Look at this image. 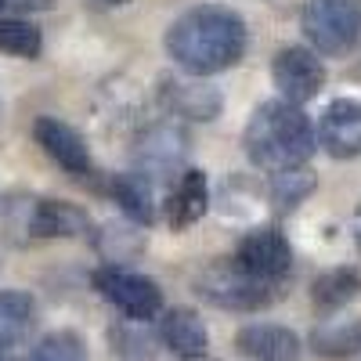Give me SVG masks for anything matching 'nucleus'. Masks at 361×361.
I'll return each mask as SVG.
<instances>
[{"mask_svg": "<svg viewBox=\"0 0 361 361\" xmlns=\"http://www.w3.org/2000/svg\"><path fill=\"white\" fill-rule=\"evenodd\" d=\"M25 361H90V357H87V343L80 340V333L58 329V333H47L33 350H29Z\"/></svg>", "mask_w": 361, "mask_h": 361, "instance_id": "obj_23", "label": "nucleus"}, {"mask_svg": "<svg viewBox=\"0 0 361 361\" xmlns=\"http://www.w3.org/2000/svg\"><path fill=\"white\" fill-rule=\"evenodd\" d=\"M311 350L322 357H350L361 350V318L322 322L311 333Z\"/></svg>", "mask_w": 361, "mask_h": 361, "instance_id": "obj_19", "label": "nucleus"}, {"mask_svg": "<svg viewBox=\"0 0 361 361\" xmlns=\"http://www.w3.org/2000/svg\"><path fill=\"white\" fill-rule=\"evenodd\" d=\"M90 4H94V8H127L130 0H90Z\"/></svg>", "mask_w": 361, "mask_h": 361, "instance_id": "obj_26", "label": "nucleus"}, {"mask_svg": "<svg viewBox=\"0 0 361 361\" xmlns=\"http://www.w3.org/2000/svg\"><path fill=\"white\" fill-rule=\"evenodd\" d=\"M148 322H130L123 318L119 325L109 329V343L112 354H119L123 361H152L156 357V336L145 329Z\"/></svg>", "mask_w": 361, "mask_h": 361, "instance_id": "obj_20", "label": "nucleus"}, {"mask_svg": "<svg viewBox=\"0 0 361 361\" xmlns=\"http://www.w3.org/2000/svg\"><path fill=\"white\" fill-rule=\"evenodd\" d=\"M300 29L314 54H347L361 37V11L354 0H307Z\"/></svg>", "mask_w": 361, "mask_h": 361, "instance_id": "obj_5", "label": "nucleus"}, {"mask_svg": "<svg viewBox=\"0 0 361 361\" xmlns=\"http://www.w3.org/2000/svg\"><path fill=\"white\" fill-rule=\"evenodd\" d=\"M185 134L170 123H159L152 127L145 137H141V148H137V159H141V173L152 177V173H166L180 163L185 156Z\"/></svg>", "mask_w": 361, "mask_h": 361, "instance_id": "obj_17", "label": "nucleus"}, {"mask_svg": "<svg viewBox=\"0 0 361 361\" xmlns=\"http://www.w3.org/2000/svg\"><path fill=\"white\" fill-rule=\"evenodd\" d=\"M357 293H361V271L347 267V264L322 271V275L311 282V300H314V307L322 314H333V311L347 307L350 300H357Z\"/></svg>", "mask_w": 361, "mask_h": 361, "instance_id": "obj_18", "label": "nucleus"}, {"mask_svg": "<svg viewBox=\"0 0 361 361\" xmlns=\"http://www.w3.org/2000/svg\"><path fill=\"white\" fill-rule=\"evenodd\" d=\"M314 141L333 159H357L361 156V102L357 98L329 102L318 119Z\"/></svg>", "mask_w": 361, "mask_h": 361, "instance_id": "obj_10", "label": "nucleus"}, {"mask_svg": "<svg viewBox=\"0 0 361 361\" xmlns=\"http://www.w3.org/2000/svg\"><path fill=\"white\" fill-rule=\"evenodd\" d=\"M90 282H94V289H98V296L105 300V304H112L130 322H152L163 311L159 282L141 275V271L123 267V264H102L94 275H90Z\"/></svg>", "mask_w": 361, "mask_h": 361, "instance_id": "obj_4", "label": "nucleus"}, {"mask_svg": "<svg viewBox=\"0 0 361 361\" xmlns=\"http://www.w3.org/2000/svg\"><path fill=\"white\" fill-rule=\"evenodd\" d=\"M192 286L206 304H214L221 311H235V314H257L282 296V286H271V282L250 275L235 257L209 260L195 275Z\"/></svg>", "mask_w": 361, "mask_h": 361, "instance_id": "obj_3", "label": "nucleus"}, {"mask_svg": "<svg viewBox=\"0 0 361 361\" xmlns=\"http://www.w3.org/2000/svg\"><path fill=\"white\" fill-rule=\"evenodd\" d=\"M33 137L44 148V156L51 163H58L69 177H90L94 173V159H90V148L80 137L76 127L62 123L58 116H40L33 123Z\"/></svg>", "mask_w": 361, "mask_h": 361, "instance_id": "obj_9", "label": "nucleus"}, {"mask_svg": "<svg viewBox=\"0 0 361 361\" xmlns=\"http://www.w3.org/2000/svg\"><path fill=\"white\" fill-rule=\"evenodd\" d=\"M209 206V180L199 166H188L185 173L177 177V185L170 192V202H166V221L173 231H188L192 224L202 221Z\"/></svg>", "mask_w": 361, "mask_h": 361, "instance_id": "obj_14", "label": "nucleus"}, {"mask_svg": "<svg viewBox=\"0 0 361 361\" xmlns=\"http://www.w3.org/2000/svg\"><path fill=\"white\" fill-rule=\"evenodd\" d=\"M0 361H18V354L8 350V347H0Z\"/></svg>", "mask_w": 361, "mask_h": 361, "instance_id": "obj_27", "label": "nucleus"}, {"mask_svg": "<svg viewBox=\"0 0 361 361\" xmlns=\"http://www.w3.org/2000/svg\"><path fill=\"white\" fill-rule=\"evenodd\" d=\"M180 361H209V357H180Z\"/></svg>", "mask_w": 361, "mask_h": 361, "instance_id": "obj_28", "label": "nucleus"}, {"mask_svg": "<svg viewBox=\"0 0 361 361\" xmlns=\"http://www.w3.org/2000/svg\"><path fill=\"white\" fill-rule=\"evenodd\" d=\"M0 51L15 58H40L44 37L33 22L25 18H0Z\"/></svg>", "mask_w": 361, "mask_h": 361, "instance_id": "obj_22", "label": "nucleus"}, {"mask_svg": "<svg viewBox=\"0 0 361 361\" xmlns=\"http://www.w3.org/2000/svg\"><path fill=\"white\" fill-rule=\"evenodd\" d=\"M314 173L307 166H296V170H286V173H271V199H275V206L282 209H296L300 202H304L311 192H314Z\"/></svg>", "mask_w": 361, "mask_h": 361, "instance_id": "obj_21", "label": "nucleus"}, {"mask_svg": "<svg viewBox=\"0 0 361 361\" xmlns=\"http://www.w3.org/2000/svg\"><path fill=\"white\" fill-rule=\"evenodd\" d=\"M235 350L250 361H300L304 340L275 322H250L235 333Z\"/></svg>", "mask_w": 361, "mask_h": 361, "instance_id": "obj_11", "label": "nucleus"}, {"mask_svg": "<svg viewBox=\"0 0 361 361\" xmlns=\"http://www.w3.org/2000/svg\"><path fill=\"white\" fill-rule=\"evenodd\" d=\"M235 260L250 275H257L271 286H286L289 271H293V246L279 228H253L243 235V243L235 250Z\"/></svg>", "mask_w": 361, "mask_h": 361, "instance_id": "obj_7", "label": "nucleus"}, {"mask_svg": "<svg viewBox=\"0 0 361 361\" xmlns=\"http://www.w3.org/2000/svg\"><path fill=\"white\" fill-rule=\"evenodd\" d=\"M159 343L173 357H206L209 350V329L192 307H170L159 311Z\"/></svg>", "mask_w": 361, "mask_h": 361, "instance_id": "obj_13", "label": "nucleus"}, {"mask_svg": "<svg viewBox=\"0 0 361 361\" xmlns=\"http://www.w3.org/2000/svg\"><path fill=\"white\" fill-rule=\"evenodd\" d=\"M243 148L257 170L286 173L296 166H307L314 156V123L307 119L304 105H293L286 98L260 102L243 130Z\"/></svg>", "mask_w": 361, "mask_h": 361, "instance_id": "obj_2", "label": "nucleus"}, {"mask_svg": "<svg viewBox=\"0 0 361 361\" xmlns=\"http://www.w3.org/2000/svg\"><path fill=\"white\" fill-rule=\"evenodd\" d=\"M109 192H112L116 206L123 209L134 224L148 228V224L156 221V188H152V180H148L141 170L116 173L112 185H109Z\"/></svg>", "mask_w": 361, "mask_h": 361, "instance_id": "obj_16", "label": "nucleus"}, {"mask_svg": "<svg viewBox=\"0 0 361 361\" xmlns=\"http://www.w3.org/2000/svg\"><path fill=\"white\" fill-rule=\"evenodd\" d=\"M8 4H18V8H51V0H8Z\"/></svg>", "mask_w": 361, "mask_h": 361, "instance_id": "obj_25", "label": "nucleus"}, {"mask_svg": "<svg viewBox=\"0 0 361 361\" xmlns=\"http://www.w3.org/2000/svg\"><path fill=\"white\" fill-rule=\"evenodd\" d=\"M4 4H8V0H0V11H4Z\"/></svg>", "mask_w": 361, "mask_h": 361, "instance_id": "obj_29", "label": "nucleus"}, {"mask_svg": "<svg viewBox=\"0 0 361 361\" xmlns=\"http://www.w3.org/2000/svg\"><path fill=\"white\" fill-rule=\"evenodd\" d=\"M37 329V300L22 289H0V347L18 354Z\"/></svg>", "mask_w": 361, "mask_h": 361, "instance_id": "obj_15", "label": "nucleus"}, {"mask_svg": "<svg viewBox=\"0 0 361 361\" xmlns=\"http://www.w3.org/2000/svg\"><path fill=\"white\" fill-rule=\"evenodd\" d=\"M354 246H357V253H361V202H357V209H354Z\"/></svg>", "mask_w": 361, "mask_h": 361, "instance_id": "obj_24", "label": "nucleus"}, {"mask_svg": "<svg viewBox=\"0 0 361 361\" xmlns=\"http://www.w3.org/2000/svg\"><path fill=\"white\" fill-rule=\"evenodd\" d=\"M246 22L238 11L221 4H199L177 15L166 29V54L185 76H217L243 62L246 54Z\"/></svg>", "mask_w": 361, "mask_h": 361, "instance_id": "obj_1", "label": "nucleus"}, {"mask_svg": "<svg viewBox=\"0 0 361 361\" xmlns=\"http://www.w3.org/2000/svg\"><path fill=\"white\" fill-rule=\"evenodd\" d=\"M159 105L173 119H188V123H209L224 109V94L206 83V76H166L159 83Z\"/></svg>", "mask_w": 361, "mask_h": 361, "instance_id": "obj_8", "label": "nucleus"}, {"mask_svg": "<svg viewBox=\"0 0 361 361\" xmlns=\"http://www.w3.org/2000/svg\"><path fill=\"white\" fill-rule=\"evenodd\" d=\"M90 231L87 209L66 199H33L29 206V238H80Z\"/></svg>", "mask_w": 361, "mask_h": 361, "instance_id": "obj_12", "label": "nucleus"}, {"mask_svg": "<svg viewBox=\"0 0 361 361\" xmlns=\"http://www.w3.org/2000/svg\"><path fill=\"white\" fill-rule=\"evenodd\" d=\"M271 80H275L279 94L293 105H307L314 102L322 90H325V66L322 58L311 47H282L271 62Z\"/></svg>", "mask_w": 361, "mask_h": 361, "instance_id": "obj_6", "label": "nucleus"}]
</instances>
